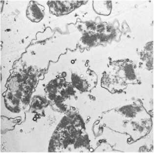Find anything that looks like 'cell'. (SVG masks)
Instances as JSON below:
<instances>
[{"label": "cell", "mask_w": 154, "mask_h": 153, "mask_svg": "<svg viewBox=\"0 0 154 153\" xmlns=\"http://www.w3.org/2000/svg\"><path fill=\"white\" fill-rule=\"evenodd\" d=\"M97 2L94 3L95 11L100 14L108 15L110 13L112 6L110 2Z\"/></svg>", "instance_id": "obj_2"}, {"label": "cell", "mask_w": 154, "mask_h": 153, "mask_svg": "<svg viewBox=\"0 0 154 153\" xmlns=\"http://www.w3.org/2000/svg\"><path fill=\"white\" fill-rule=\"evenodd\" d=\"M27 16L32 21H40L43 17V12L41 5H39L35 2H31L27 8Z\"/></svg>", "instance_id": "obj_1"}]
</instances>
